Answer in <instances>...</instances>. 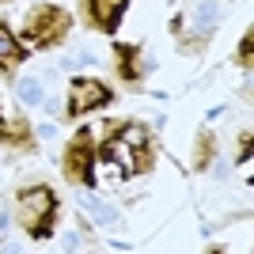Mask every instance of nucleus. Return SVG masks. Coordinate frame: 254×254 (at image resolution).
<instances>
[{"label": "nucleus", "mask_w": 254, "mask_h": 254, "mask_svg": "<svg viewBox=\"0 0 254 254\" xmlns=\"http://www.w3.org/2000/svg\"><path fill=\"white\" fill-rule=\"evenodd\" d=\"M106 182H126L129 175H152L156 167V140L148 126L137 118H126L106 129V140L99 144Z\"/></svg>", "instance_id": "1"}, {"label": "nucleus", "mask_w": 254, "mask_h": 254, "mask_svg": "<svg viewBox=\"0 0 254 254\" xmlns=\"http://www.w3.org/2000/svg\"><path fill=\"white\" fill-rule=\"evenodd\" d=\"M15 216H19V228L31 235L34 243H46L53 239V228L61 220V201H57V193L46 186V182H34V186H23L15 193Z\"/></svg>", "instance_id": "2"}, {"label": "nucleus", "mask_w": 254, "mask_h": 254, "mask_svg": "<svg viewBox=\"0 0 254 254\" xmlns=\"http://www.w3.org/2000/svg\"><path fill=\"white\" fill-rule=\"evenodd\" d=\"M68 31H72V15H68V8L53 4V0L34 4L23 19V38L34 50H57L68 38Z\"/></svg>", "instance_id": "3"}, {"label": "nucleus", "mask_w": 254, "mask_h": 254, "mask_svg": "<svg viewBox=\"0 0 254 254\" xmlns=\"http://www.w3.org/2000/svg\"><path fill=\"white\" fill-rule=\"evenodd\" d=\"M95 167H99V144H95V133L91 129H76L72 140L64 144L61 152V175L72 186H95Z\"/></svg>", "instance_id": "4"}, {"label": "nucleus", "mask_w": 254, "mask_h": 254, "mask_svg": "<svg viewBox=\"0 0 254 254\" xmlns=\"http://www.w3.org/2000/svg\"><path fill=\"white\" fill-rule=\"evenodd\" d=\"M114 103V87L106 80H95V76H76L68 84V103H64V122L72 118H84L91 110H103V106Z\"/></svg>", "instance_id": "5"}, {"label": "nucleus", "mask_w": 254, "mask_h": 254, "mask_svg": "<svg viewBox=\"0 0 254 254\" xmlns=\"http://www.w3.org/2000/svg\"><path fill=\"white\" fill-rule=\"evenodd\" d=\"M133 0H80V15L87 27H95L103 34H114L126 19V8Z\"/></svg>", "instance_id": "6"}, {"label": "nucleus", "mask_w": 254, "mask_h": 254, "mask_svg": "<svg viewBox=\"0 0 254 254\" xmlns=\"http://www.w3.org/2000/svg\"><path fill=\"white\" fill-rule=\"evenodd\" d=\"M148 68L152 61L144 57V50L137 42H114V72L122 84H140Z\"/></svg>", "instance_id": "7"}, {"label": "nucleus", "mask_w": 254, "mask_h": 254, "mask_svg": "<svg viewBox=\"0 0 254 254\" xmlns=\"http://www.w3.org/2000/svg\"><path fill=\"white\" fill-rule=\"evenodd\" d=\"M0 144L11 152H34V129H31V118L27 114H15L0 126Z\"/></svg>", "instance_id": "8"}, {"label": "nucleus", "mask_w": 254, "mask_h": 254, "mask_svg": "<svg viewBox=\"0 0 254 254\" xmlns=\"http://www.w3.org/2000/svg\"><path fill=\"white\" fill-rule=\"evenodd\" d=\"M27 61V50H23V42L15 38V31H11L8 23L0 19V76L4 80H11L15 76V68Z\"/></svg>", "instance_id": "9"}, {"label": "nucleus", "mask_w": 254, "mask_h": 254, "mask_svg": "<svg viewBox=\"0 0 254 254\" xmlns=\"http://www.w3.org/2000/svg\"><path fill=\"white\" fill-rule=\"evenodd\" d=\"M212 159H216V137H212L209 129H201V133H197V140H193V163H190L193 175H205Z\"/></svg>", "instance_id": "10"}, {"label": "nucleus", "mask_w": 254, "mask_h": 254, "mask_svg": "<svg viewBox=\"0 0 254 254\" xmlns=\"http://www.w3.org/2000/svg\"><path fill=\"white\" fill-rule=\"evenodd\" d=\"M254 53V31H243V38H239V46H235V64H239V68H251V57Z\"/></svg>", "instance_id": "11"}, {"label": "nucleus", "mask_w": 254, "mask_h": 254, "mask_svg": "<svg viewBox=\"0 0 254 254\" xmlns=\"http://www.w3.org/2000/svg\"><path fill=\"white\" fill-rule=\"evenodd\" d=\"M239 163L251 175V129H243V137H239Z\"/></svg>", "instance_id": "12"}, {"label": "nucleus", "mask_w": 254, "mask_h": 254, "mask_svg": "<svg viewBox=\"0 0 254 254\" xmlns=\"http://www.w3.org/2000/svg\"><path fill=\"white\" fill-rule=\"evenodd\" d=\"M19 95L27 99V103H38V99H42V95H38V80H27V84H19Z\"/></svg>", "instance_id": "13"}, {"label": "nucleus", "mask_w": 254, "mask_h": 254, "mask_svg": "<svg viewBox=\"0 0 254 254\" xmlns=\"http://www.w3.org/2000/svg\"><path fill=\"white\" fill-rule=\"evenodd\" d=\"M0 126H4V110H0Z\"/></svg>", "instance_id": "14"}, {"label": "nucleus", "mask_w": 254, "mask_h": 254, "mask_svg": "<svg viewBox=\"0 0 254 254\" xmlns=\"http://www.w3.org/2000/svg\"><path fill=\"white\" fill-rule=\"evenodd\" d=\"M0 4H8V0H0Z\"/></svg>", "instance_id": "15"}]
</instances>
